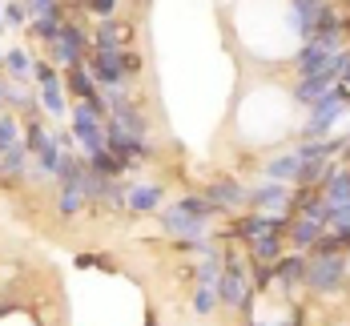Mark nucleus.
Returning a JSON list of instances; mask_svg holds the SVG:
<instances>
[{
  "mask_svg": "<svg viewBox=\"0 0 350 326\" xmlns=\"http://www.w3.org/2000/svg\"><path fill=\"white\" fill-rule=\"evenodd\" d=\"M347 274H350L347 254H306L302 290H310L314 298H330V294L347 290Z\"/></svg>",
  "mask_w": 350,
  "mask_h": 326,
  "instance_id": "f257e3e1",
  "label": "nucleus"
},
{
  "mask_svg": "<svg viewBox=\"0 0 350 326\" xmlns=\"http://www.w3.org/2000/svg\"><path fill=\"white\" fill-rule=\"evenodd\" d=\"M85 57H89V29L69 16V21L61 25V36L49 44V61L65 72V69H72V65H85Z\"/></svg>",
  "mask_w": 350,
  "mask_h": 326,
  "instance_id": "f03ea898",
  "label": "nucleus"
},
{
  "mask_svg": "<svg viewBox=\"0 0 350 326\" xmlns=\"http://www.w3.org/2000/svg\"><path fill=\"white\" fill-rule=\"evenodd\" d=\"M245 210L294 214V185H282V181H254V185H245Z\"/></svg>",
  "mask_w": 350,
  "mask_h": 326,
  "instance_id": "7ed1b4c3",
  "label": "nucleus"
},
{
  "mask_svg": "<svg viewBox=\"0 0 350 326\" xmlns=\"http://www.w3.org/2000/svg\"><path fill=\"white\" fill-rule=\"evenodd\" d=\"M69 133H72V141H77V149H81V157H89L93 149H101L105 145V121L93 113L89 105H69Z\"/></svg>",
  "mask_w": 350,
  "mask_h": 326,
  "instance_id": "20e7f679",
  "label": "nucleus"
},
{
  "mask_svg": "<svg viewBox=\"0 0 350 326\" xmlns=\"http://www.w3.org/2000/svg\"><path fill=\"white\" fill-rule=\"evenodd\" d=\"M157 217H161V234H170L177 242H198V238H210L213 234V226L206 217H193L185 210H177V206H161Z\"/></svg>",
  "mask_w": 350,
  "mask_h": 326,
  "instance_id": "39448f33",
  "label": "nucleus"
},
{
  "mask_svg": "<svg viewBox=\"0 0 350 326\" xmlns=\"http://www.w3.org/2000/svg\"><path fill=\"white\" fill-rule=\"evenodd\" d=\"M202 193H206V202H210L221 217H234V214H242V210H245V181H238L234 174L213 178Z\"/></svg>",
  "mask_w": 350,
  "mask_h": 326,
  "instance_id": "423d86ee",
  "label": "nucleus"
},
{
  "mask_svg": "<svg viewBox=\"0 0 350 326\" xmlns=\"http://www.w3.org/2000/svg\"><path fill=\"white\" fill-rule=\"evenodd\" d=\"M274 270V282H270V294H278V298H290L294 290H302V274H306V254L302 250H286L270 266Z\"/></svg>",
  "mask_w": 350,
  "mask_h": 326,
  "instance_id": "0eeeda50",
  "label": "nucleus"
},
{
  "mask_svg": "<svg viewBox=\"0 0 350 326\" xmlns=\"http://www.w3.org/2000/svg\"><path fill=\"white\" fill-rule=\"evenodd\" d=\"M85 69L93 72L97 89H125V85H129V77H125V69H121V49H117V53L89 49V57H85Z\"/></svg>",
  "mask_w": 350,
  "mask_h": 326,
  "instance_id": "6e6552de",
  "label": "nucleus"
},
{
  "mask_svg": "<svg viewBox=\"0 0 350 326\" xmlns=\"http://www.w3.org/2000/svg\"><path fill=\"white\" fill-rule=\"evenodd\" d=\"M137 40L133 25L109 16V21H97V29H89V49H101V53H117V49H129Z\"/></svg>",
  "mask_w": 350,
  "mask_h": 326,
  "instance_id": "1a4fd4ad",
  "label": "nucleus"
},
{
  "mask_svg": "<svg viewBox=\"0 0 350 326\" xmlns=\"http://www.w3.org/2000/svg\"><path fill=\"white\" fill-rule=\"evenodd\" d=\"M165 206V185L161 181H129L125 189V210L129 214H157Z\"/></svg>",
  "mask_w": 350,
  "mask_h": 326,
  "instance_id": "9d476101",
  "label": "nucleus"
},
{
  "mask_svg": "<svg viewBox=\"0 0 350 326\" xmlns=\"http://www.w3.org/2000/svg\"><path fill=\"white\" fill-rule=\"evenodd\" d=\"M29 169H33V153L21 141L8 145V149H0V185H21V181H29Z\"/></svg>",
  "mask_w": 350,
  "mask_h": 326,
  "instance_id": "9b49d317",
  "label": "nucleus"
},
{
  "mask_svg": "<svg viewBox=\"0 0 350 326\" xmlns=\"http://www.w3.org/2000/svg\"><path fill=\"white\" fill-rule=\"evenodd\" d=\"M326 230H330V226H322V221H318V217H306V214H290V230H286V246H290V250H310V246H314L318 238H322V234H326Z\"/></svg>",
  "mask_w": 350,
  "mask_h": 326,
  "instance_id": "f8f14e48",
  "label": "nucleus"
},
{
  "mask_svg": "<svg viewBox=\"0 0 350 326\" xmlns=\"http://www.w3.org/2000/svg\"><path fill=\"white\" fill-rule=\"evenodd\" d=\"M298 174H302V157H298V149H286V153H274L270 161H262V178H266V181L294 185Z\"/></svg>",
  "mask_w": 350,
  "mask_h": 326,
  "instance_id": "ddd939ff",
  "label": "nucleus"
},
{
  "mask_svg": "<svg viewBox=\"0 0 350 326\" xmlns=\"http://www.w3.org/2000/svg\"><path fill=\"white\" fill-rule=\"evenodd\" d=\"M242 250H245V262H254V266H274L290 246H286V238H282V234H262V238L245 242Z\"/></svg>",
  "mask_w": 350,
  "mask_h": 326,
  "instance_id": "4468645a",
  "label": "nucleus"
},
{
  "mask_svg": "<svg viewBox=\"0 0 350 326\" xmlns=\"http://www.w3.org/2000/svg\"><path fill=\"white\" fill-rule=\"evenodd\" d=\"M36 101H40V109L49 113V117H57V121H65V113H69V93H65V81H61V72L57 77H49V81H40L36 85Z\"/></svg>",
  "mask_w": 350,
  "mask_h": 326,
  "instance_id": "2eb2a0df",
  "label": "nucleus"
},
{
  "mask_svg": "<svg viewBox=\"0 0 350 326\" xmlns=\"http://www.w3.org/2000/svg\"><path fill=\"white\" fill-rule=\"evenodd\" d=\"M69 21V8L61 4V8H53V12H40V16H29V29H25V36H33V40H40V44H53L57 36H61V25Z\"/></svg>",
  "mask_w": 350,
  "mask_h": 326,
  "instance_id": "dca6fc26",
  "label": "nucleus"
},
{
  "mask_svg": "<svg viewBox=\"0 0 350 326\" xmlns=\"http://www.w3.org/2000/svg\"><path fill=\"white\" fill-rule=\"evenodd\" d=\"M53 206H57V214L61 217H77L89 202H85V193H81L77 181H57V202H53Z\"/></svg>",
  "mask_w": 350,
  "mask_h": 326,
  "instance_id": "f3484780",
  "label": "nucleus"
},
{
  "mask_svg": "<svg viewBox=\"0 0 350 326\" xmlns=\"http://www.w3.org/2000/svg\"><path fill=\"white\" fill-rule=\"evenodd\" d=\"M4 77H16V81H29L33 77V53L25 44L4 49Z\"/></svg>",
  "mask_w": 350,
  "mask_h": 326,
  "instance_id": "a211bd4d",
  "label": "nucleus"
},
{
  "mask_svg": "<svg viewBox=\"0 0 350 326\" xmlns=\"http://www.w3.org/2000/svg\"><path fill=\"white\" fill-rule=\"evenodd\" d=\"M85 165L93 169V174H101V178H125V165L109 153V145H101V149H93L89 157H85Z\"/></svg>",
  "mask_w": 350,
  "mask_h": 326,
  "instance_id": "6ab92c4d",
  "label": "nucleus"
},
{
  "mask_svg": "<svg viewBox=\"0 0 350 326\" xmlns=\"http://www.w3.org/2000/svg\"><path fill=\"white\" fill-rule=\"evenodd\" d=\"M189 310H193L198 318H210L213 310H217V294H213V286H206V282H193V294H189Z\"/></svg>",
  "mask_w": 350,
  "mask_h": 326,
  "instance_id": "aec40b11",
  "label": "nucleus"
},
{
  "mask_svg": "<svg viewBox=\"0 0 350 326\" xmlns=\"http://www.w3.org/2000/svg\"><path fill=\"white\" fill-rule=\"evenodd\" d=\"M174 206H177V210H185V214H193V217H206V221L221 217V214H217V210L210 206V202H206V193H181Z\"/></svg>",
  "mask_w": 350,
  "mask_h": 326,
  "instance_id": "412c9836",
  "label": "nucleus"
},
{
  "mask_svg": "<svg viewBox=\"0 0 350 326\" xmlns=\"http://www.w3.org/2000/svg\"><path fill=\"white\" fill-rule=\"evenodd\" d=\"M221 274V250H206L202 254V262L193 266V282H206V286H213V278Z\"/></svg>",
  "mask_w": 350,
  "mask_h": 326,
  "instance_id": "4be33fe9",
  "label": "nucleus"
},
{
  "mask_svg": "<svg viewBox=\"0 0 350 326\" xmlns=\"http://www.w3.org/2000/svg\"><path fill=\"white\" fill-rule=\"evenodd\" d=\"M21 141V117L12 109H0V149Z\"/></svg>",
  "mask_w": 350,
  "mask_h": 326,
  "instance_id": "5701e85b",
  "label": "nucleus"
},
{
  "mask_svg": "<svg viewBox=\"0 0 350 326\" xmlns=\"http://www.w3.org/2000/svg\"><path fill=\"white\" fill-rule=\"evenodd\" d=\"M121 69H125V77H129V81H137L141 72H145V53H141V49H133V44H129V49H121Z\"/></svg>",
  "mask_w": 350,
  "mask_h": 326,
  "instance_id": "b1692460",
  "label": "nucleus"
},
{
  "mask_svg": "<svg viewBox=\"0 0 350 326\" xmlns=\"http://www.w3.org/2000/svg\"><path fill=\"white\" fill-rule=\"evenodd\" d=\"M81 4H85V16H93V21H109L121 8V0H81Z\"/></svg>",
  "mask_w": 350,
  "mask_h": 326,
  "instance_id": "393cba45",
  "label": "nucleus"
},
{
  "mask_svg": "<svg viewBox=\"0 0 350 326\" xmlns=\"http://www.w3.org/2000/svg\"><path fill=\"white\" fill-rule=\"evenodd\" d=\"M4 29H29V8L16 4V0H8L4 4Z\"/></svg>",
  "mask_w": 350,
  "mask_h": 326,
  "instance_id": "a878e982",
  "label": "nucleus"
},
{
  "mask_svg": "<svg viewBox=\"0 0 350 326\" xmlns=\"http://www.w3.org/2000/svg\"><path fill=\"white\" fill-rule=\"evenodd\" d=\"M25 8H29V16H40V12H53V8H61L65 0H21Z\"/></svg>",
  "mask_w": 350,
  "mask_h": 326,
  "instance_id": "bb28decb",
  "label": "nucleus"
},
{
  "mask_svg": "<svg viewBox=\"0 0 350 326\" xmlns=\"http://www.w3.org/2000/svg\"><path fill=\"white\" fill-rule=\"evenodd\" d=\"M8 89H12V85H8V77H4V69H0V109H4V101H8Z\"/></svg>",
  "mask_w": 350,
  "mask_h": 326,
  "instance_id": "cd10ccee",
  "label": "nucleus"
},
{
  "mask_svg": "<svg viewBox=\"0 0 350 326\" xmlns=\"http://www.w3.org/2000/svg\"><path fill=\"white\" fill-rule=\"evenodd\" d=\"M0 69H4V53H0Z\"/></svg>",
  "mask_w": 350,
  "mask_h": 326,
  "instance_id": "c85d7f7f",
  "label": "nucleus"
}]
</instances>
